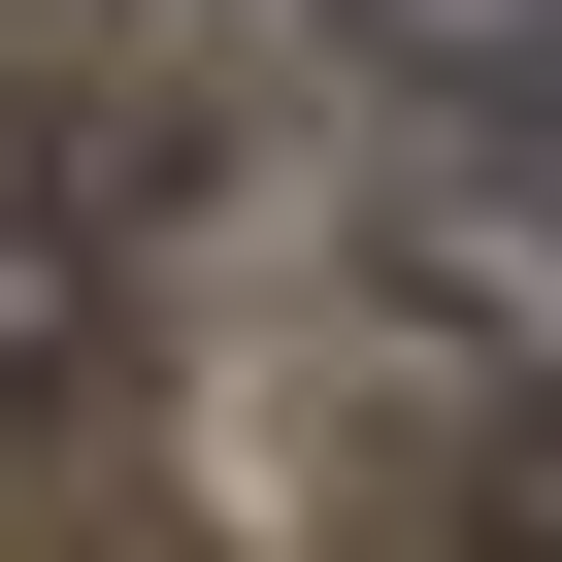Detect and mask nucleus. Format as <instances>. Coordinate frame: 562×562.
Returning a JSON list of instances; mask_svg holds the SVG:
<instances>
[{
	"mask_svg": "<svg viewBox=\"0 0 562 562\" xmlns=\"http://www.w3.org/2000/svg\"><path fill=\"white\" fill-rule=\"evenodd\" d=\"M100 299H133V166H0V430L100 397Z\"/></svg>",
	"mask_w": 562,
	"mask_h": 562,
	"instance_id": "1",
	"label": "nucleus"
},
{
	"mask_svg": "<svg viewBox=\"0 0 562 562\" xmlns=\"http://www.w3.org/2000/svg\"><path fill=\"white\" fill-rule=\"evenodd\" d=\"M331 34H364L397 100H463V133H496V100H529V34H562V0H331Z\"/></svg>",
	"mask_w": 562,
	"mask_h": 562,
	"instance_id": "2",
	"label": "nucleus"
},
{
	"mask_svg": "<svg viewBox=\"0 0 562 562\" xmlns=\"http://www.w3.org/2000/svg\"><path fill=\"white\" fill-rule=\"evenodd\" d=\"M496 562H562V397H529V430H496Z\"/></svg>",
	"mask_w": 562,
	"mask_h": 562,
	"instance_id": "3",
	"label": "nucleus"
},
{
	"mask_svg": "<svg viewBox=\"0 0 562 562\" xmlns=\"http://www.w3.org/2000/svg\"><path fill=\"white\" fill-rule=\"evenodd\" d=\"M496 133H529V166H562V34H529V100H496Z\"/></svg>",
	"mask_w": 562,
	"mask_h": 562,
	"instance_id": "4",
	"label": "nucleus"
}]
</instances>
